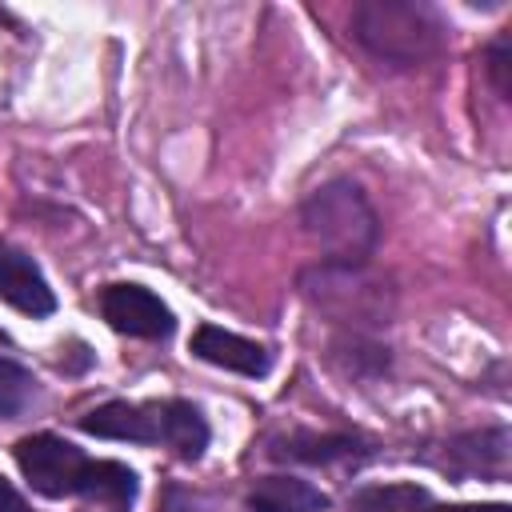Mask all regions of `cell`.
<instances>
[{
  "mask_svg": "<svg viewBox=\"0 0 512 512\" xmlns=\"http://www.w3.org/2000/svg\"><path fill=\"white\" fill-rule=\"evenodd\" d=\"M284 460H304V464H332L348 460L356 452V436H316V432H296L284 440V448H272Z\"/></svg>",
  "mask_w": 512,
  "mask_h": 512,
  "instance_id": "4fadbf2b",
  "label": "cell"
},
{
  "mask_svg": "<svg viewBox=\"0 0 512 512\" xmlns=\"http://www.w3.org/2000/svg\"><path fill=\"white\" fill-rule=\"evenodd\" d=\"M192 352L204 364H216V368H228V372H240V376H264L268 364H272L268 352L256 340H244V336L224 332L216 324H200L192 332Z\"/></svg>",
  "mask_w": 512,
  "mask_h": 512,
  "instance_id": "ba28073f",
  "label": "cell"
},
{
  "mask_svg": "<svg viewBox=\"0 0 512 512\" xmlns=\"http://www.w3.org/2000/svg\"><path fill=\"white\" fill-rule=\"evenodd\" d=\"M32 400V376L12 364V360H0V420H12L16 412H24Z\"/></svg>",
  "mask_w": 512,
  "mask_h": 512,
  "instance_id": "5bb4252c",
  "label": "cell"
},
{
  "mask_svg": "<svg viewBox=\"0 0 512 512\" xmlns=\"http://www.w3.org/2000/svg\"><path fill=\"white\" fill-rule=\"evenodd\" d=\"M160 508L164 512H204V504L192 492H184V488H168L164 500H160Z\"/></svg>",
  "mask_w": 512,
  "mask_h": 512,
  "instance_id": "e0dca14e",
  "label": "cell"
},
{
  "mask_svg": "<svg viewBox=\"0 0 512 512\" xmlns=\"http://www.w3.org/2000/svg\"><path fill=\"white\" fill-rule=\"evenodd\" d=\"M160 408L164 404H128L108 400L80 416V428L104 440H132V444H160Z\"/></svg>",
  "mask_w": 512,
  "mask_h": 512,
  "instance_id": "8992f818",
  "label": "cell"
},
{
  "mask_svg": "<svg viewBox=\"0 0 512 512\" xmlns=\"http://www.w3.org/2000/svg\"><path fill=\"white\" fill-rule=\"evenodd\" d=\"M304 296L348 328H376L392 316V292L364 264H316L300 276Z\"/></svg>",
  "mask_w": 512,
  "mask_h": 512,
  "instance_id": "3957f363",
  "label": "cell"
},
{
  "mask_svg": "<svg viewBox=\"0 0 512 512\" xmlns=\"http://www.w3.org/2000/svg\"><path fill=\"white\" fill-rule=\"evenodd\" d=\"M252 512H324L328 496L296 476H264L248 492Z\"/></svg>",
  "mask_w": 512,
  "mask_h": 512,
  "instance_id": "30bf717a",
  "label": "cell"
},
{
  "mask_svg": "<svg viewBox=\"0 0 512 512\" xmlns=\"http://www.w3.org/2000/svg\"><path fill=\"white\" fill-rule=\"evenodd\" d=\"M100 316H104L116 332H124V336H144V340H164V336L176 328L172 308H168L156 292H148V288H140V284H108V288L100 292Z\"/></svg>",
  "mask_w": 512,
  "mask_h": 512,
  "instance_id": "5b68a950",
  "label": "cell"
},
{
  "mask_svg": "<svg viewBox=\"0 0 512 512\" xmlns=\"http://www.w3.org/2000/svg\"><path fill=\"white\" fill-rule=\"evenodd\" d=\"M300 224L328 264H364L380 240L376 208L352 180H328L316 188L300 208Z\"/></svg>",
  "mask_w": 512,
  "mask_h": 512,
  "instance_id": "6da1fadb",
  "label": "cell"
},
{
  "mask_svg": "<svg viewBox=\"0 0 512 512\" xmlns=\"http://www.w3.org/2000/svg\"><path fill=\"white\" fill-rule=\"evenodd\" d=\"M160 444H168L180 460H200L204 448H208L204 416L184 400H164V408H160Z\"/></svg>",
  "mask_w": 512,
  "mask_h": 512,
  "instance_id": "8fae6325",
  "label": "cell"
},
{
  "mask_svg": "<svg viewBox=\"0 0 512 512\" xmlns=\"http://www.w3.org/2000/svg\"><path fill=\"white\" fill-rule=\"evenodd\" d=\"M76 492L92 504H128L136 496V472L116 464V460H88L84 472H80V484Z\"/></svg>",
  "mask_w": 512,
  "mask_h": 512,
  "instance_id": "7c38bea8",
  "label": "cell"
},
{
  "mask_svg": "<svg viewBox=\"0 0 512 512\" xmlns=\"http://www.w3.org/2000/svg\"><path fill=\"white\" fill-rule=\"evenodd\" d=\"M0 296L28 316H48L56 308V296H52L44 272L32 264V256H24L20 248H8V244H0Z\"/></svg>",
  "mask_w": 512,
  "mask_h": 512,
  "instance_id": "52a82bcc",
  "label": "cell"
},
{
  "mask_svg": "<svg viewBox=\"0 0 512 512\" xmlns=\"http://www.w3.org/2000/svg\"><path fill=\"white\" fill-rule=\"evenodd\" d=\"M352 36L396 68H416L444 48V24L412 0H364L352 12Z\"/></svg>",
  "mask_w": 512,
  "mask_h": 512,
  "instance_id": "7a4b0ae2",
  "label": "cell"
},
{
  "mask_svg": "<svg viewBox=\"0 0 512 512\" xmlns=\"http://www.w3.org/2000/svg\"><path fill=\"white\" fill-rule=\"evenodd\" d=\"M0 512H32V508H28V500H24L12 484L0 480Z\"/></svg>",
  "mask_w": 512,
  "mask_h": 512,
  "instance_id": "ac0fdd59",
  "label": "cell"
},
{
  "mask_svg": "<svg viewBox=\"0 0 512 512\" xmlns=\"http://www.w3.org/2000/svg\"><path fill=\"white\" fill-rule=\"evenodd\" d=\"M408 512H512V508L508 504H436L432 496H424Z\"/></svg>",
  "mask_w": 512,
  "mask_h": 512,
  "instance_id": "2e32d148",
  "label": "cell"
},
{
  "mask_svg": "<svg viewBox=\"0 0 512 512\" xmlns=\"http://www.w3.org/2000/svg\"><path fill=\"white\" fill-rule=\"evenodd\" d=\"M16 464H20L24 480H28L40 496L60 500V496H72V492H76L80 472H84L88 460H84V452L72 448L68 440L40 432V436H24V440L16 444Z\"/></svg>",
  "mask_w": 512,
  "mask_h": 512,
  "instance_id": "277c9868",
  "label": "cell"
},
{
  "mask_svg": "<svg viewBox=\"0 0 512 512\" xmlns=\"http://www.w3.org/2000/svg\"><path fill=\"white\" fill-rule=\"evenodd\" d=\"M488 76H492V88L508 100L512 96V36L500 32L488 48Z\"/></svg>",
  "mask_w": 512,
  "mask_h": 512,
  "instance_id": "9a60e30c",
  "label": "cell"
},
{
  "mask_svg": "<svg viewBox=\"0 0 512 512\" xmlns=\"http://www.w3.org/2000/svg\"><path fill=\"white\" fill-rule=\"evenodd\" d=\"M440 464L452 468V472H460V476H492V480H504L508 476V432L504 428H484V432L456 436L448 444V456Z\"/></svg>",
  "mask_w": 512,
  "mask_h": 512,
  "instance_id": "9c48e42d",
  "label": "cell"
}]
</instances>
